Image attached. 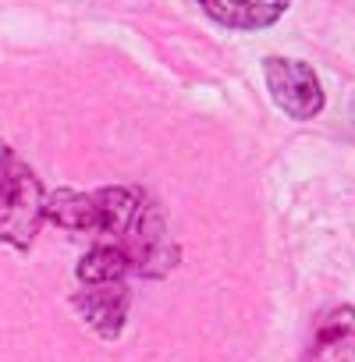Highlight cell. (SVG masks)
I'll use <instances>...</instances> for the list:
<instances>
[{
	"mask_svg": "<svg viewBox=\"0 0 355 362\" xmlns=\"http://www.w3.org/2000/svg\"><path fill=\"white\" fill-rule=\"evenodd\" d=\"M47 221L64 231L93 235L96 245L117 249L128 259V270L139 277H163L178 263V245L167 231V217L142 189H61L47 196Z\"/></svg>",
	"mask_w": 355,
	"mask_h": 362,
	"instance_id": "obj_1",
	"label": "cell"
},
{
	"mask_svg": "<svg viewBox=\"0 0 355 362\" xmlns=\"http://www.w3.org/2000/svg\"><path fill=\"white\" fill-rule=\"evenodd\" d=\"M47 221V192L29 163L0 142V238L15 249H29Z\"/></svg>",
	"mask_w": 355,
	"mask_h": 362,
	"instance_id": "obj_2",
	"label": "cell"
},
{
	"mask_svg": "<svg viewBox=\"0 0 355 362\" xmlns=\"http://www.w3.org/2000/svg\"><path fill=\"white\" fill-rule=\"evenodd\" d=\"M263 78H267V89H270L274 103L288 117L309 121L323 110V86H320V78L309 64L291 61V57H267L263 61Z\"/></svg>",
	"mask_w": 355,
	"mask_h": 362,
	"instance_id": "obj_3",
	"label": "cell"
},
{
	"mask_svg": "<svg viewBox=\"0 0 355 362\" xmlns=\"http://www.w3.org/2000/svg\"><path fill=\"white\" fill-rule=\"evenodd\" d=\"M75 309L82 313V320L103 337L114 341L128 320V305H132V291L124 288V281H107V284H82L78 295L71 298Z\"/></svg>",
	"mask_w": 355,
	"mask_h": 362,
	"instance_id": "obj_4",
	"label": "cell"
},
{
	"mask_svg": "<svg viewBox=\"0 0 355 362\" xmlns=\"http://www.w3.org/2000/svg\"><path fill=\"white\" fill-rule=\"evenodd\" d=\"M196 4L224 29H238V33H260L270 29L291 0H196Z\"/></svg>",
	"mask_w": 355,
	"mask_h": 362,
	"instance_id": "obj_5",
	"label": "cell"
},
{
	"mask_svg": "<svg viewBox=\"0 0 355 362\" xmlns=\"http://www.w3.org/2000/svg\"><path fill=\"white\" fill-rule=\"evenodd\" d=\"M351 330H355L351 305L327 313L316 327V337L305 351V362H351V341H355Z\"/></svg>",
	"mask_w": 355,
	"mask_h": 362,
	"instance_id": "obj_6",
	"label": "cell"
}]
</instances>
